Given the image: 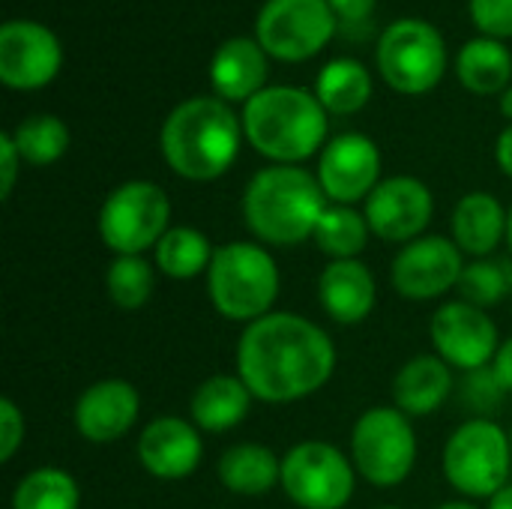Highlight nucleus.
<instances>
[{
    "label": "nucleus",
    "mask_w": 512,
    "mask_h": 509,
    "mask_svg": "<svg viewBox=\"0 0 512 509\" xmlns=\"http://www.w3.org/2000/svg\"><path fill=\"white\" fill-rule=\"evenodd\" d=\"M507 216L510 210H504V204L489 195V192H468L450 219V231L456 246L465 255L474 258H489L501 240L507 237Z\"/></svg>",
    "instance_id": "obj_22"
},
{
    "label": "nucleus",
    "mask_w": 512,
    "mask_h": 509,
    "mask_svg": "<svg viewBox=\"0 0 512 509\" xmlns=\"http://www.w3.org/2000/svg\"><path fill=\"white\" fill-rule=\"evenodd\" d=\"M504 387L498 384L492 366L489 369H480V372H468V381H465V399L474 411H492L501 399H504Z\"/></svg>",
    "instance_id": "obj_34"
},
{
    "label": "nucleus",
    "mask_w": 512,
    "mask_h": 509,
    "mask_svg": "<svg viewBox=\"0 0 512 509\" xmlns=\"http://www.w3.org/2000/svg\"><path fill=\"white\" fill-rule=\"evenodd\" d=\"M12 141L27 165H54L69 150V126L54 114H33L12 129Z\"/></svg>",
    "instance_id": "obj_30"
},
{
    "label": "nucleus",
    "mask_w": 512,
    "mask_h": 509,
    "mask_svg": "<svg viewBox=\"0 0 512 509\" xmlns=\"http://www.w3.org/2000/svg\"><path fill=\"white\" fill-rule=\"evenodd\" d=\"M471 21L492 39L512 36V0H471Z\"/></svg>",
    "instance_id": "obj_33"
},
{
    "label": "nucleus",
    "mask_w": 512,
    "mask_h": 509,
    "mask_svg": "<svg viewBox=\"0 0 512 509\" xmlns=\"http://www.w3.org/2000/svg\"><path fill=\"white\" fill-rule=\"evenodd\" d=\"M453 393V369L438 354L408 360L393 378V402L408 417L435 414Z\"/></svg>",
    "instance_id": "obj_21"
},
{
    "label": "nucleus",
    "mask_w": 512,
    "mask_h": 509,
    "mask_svg": "<svg viewBox=\"0 0 512 509\" xmlns=\"http://www.w3.org/2000/svg\"><path fill=\"white\" fill-rule=\"evenodd\" d=\"M327 3L345 21H363V18L372 15V9H375L378 0H327Z\"/></svg>",
    "instance_id": "obj_37"
},
{
    "label": "nucleus",
    "mask_w": 512,
    "mask_h": 509,
    "mask_svg": "<svg viewBox=\"0 0 512 509\" xmlns=\"http://www.w3.org/2000/svg\"><path fill=\"white\" fill-rule=\"evenodd\" d=\"M318 300L321 309L336 324H360L372 315L378 300V285L372 270L360 258L330 261L318 276Z\"/></svg>",
    "instance_id": "obj_19"
},
{
    "label": "nucleus",
    "mask_w": 512,
    "mask_h": 509,
    "mask_svg": "<svg viewBox=\"0 0 512 509\" xmlns=\"http://www.w3.org/2000/svg\"><path fill=\"white\" fill-rule=\"evenodd\" d=\"M495 159H498V168L512 180V126H507L501 135H498V144H495Z\"/></svg>",
    "instance_id": "obj_39"
},
{
    "label": "nucleus",
    "mask_w": 512,
    "mask_h": 509,
    "mask_svg": "<svg viewBox=\"0 0 512 509\" xmlns=\"http://www.w3.org/2000/svg\"><path fill=\"white\" fill-rule=\"evenodd\" d=\"M204 459L201 429L183 417H156L138 435L141 468L165 483L186 480L198 471Z\"/></svg>",
    "instance_id": "obj_17"
},
{
    "label": "nucleus",
    "mask_w": 512,
    "mask_h": 509,
    "mask_svg": "<svg viewBox=\"0 0 512 509\" xmlns=\"http://www.w3.org/2000/svg\"><path fill=\"white\" fill-rule=\"evenodd\" d=\"M378 69L396 93H429L447 69L444 36L420 18L393 21L378 39Z\"/></svg>",
    "instance_id": "obj_10"
},
{
    "label": "nucleus",
    "mask_w": 512,
    "mask_h": 509,
    "mask_svg": "<svg viewBox=\"0 0 512 509\" xmlns=\"http://www.w3.org/2000/svg\"><path fill=\"white\" fill-rule=\"evenodd\" d=\"M336 372V345L297 312H270L246 324L237 342V375L267 405H288L318 393Z\"/></svg>",
    "instance_id": "obj_1"
},
{
    "label": "nucleus",
    "mask_w": 512,
    "mask_h": 509,
    "mask_svg": "<svg viewBox=\"0 0 512 509\" xmlns=\"http://www.w3.org/2000/svg\"><path fill=\"white\" fill-rule=\"evenodd\" d=\"M21 153L12 141V132H3L0 135V198L6 201L15 189V180H18V165H21Z\"/></svg>",
    "instance_id": "obj_36"
},
{
    "label": "nucleus",
    "mask_w": 512,
    "mask_h": 509,
    "mask_svg": "<svg viewBox=\"0 0 512 509\" xmlns=\"http://www.w3.org/2000/svg\"><path fill=\"white\" fill-rule=\"evenodd\" d=\"M351 462L375 489L402 486L417 465V435L411 417L396 405L363 411L351 429Z\"/></svg>",
    "instance_id": "obj_7"
},
{
    "label": "nucleus",
    "mask_w": 512,
    "mask_h": 509,
    "mask_svg": "<svg viewBox=\"0 0 512 509\" xmlns=\"http://www.w3.org/2000/svg\"><path fill=\"white\" fill-rule=\"evenodd\" d=\"M369 222L363 213H357L354 207L345 204H330L315 228V243L324 255H330V261H348L357 258L366 249L369 240Z\"/></svg>",
    "instance_id": "obj_28"
},
{
    "label": "nucleus",
    "mask_w": 512,
    "mask_h": 509,
    "mask_svg": "<svg viewBox=\"0 0 512 509\" xmlns=\"http://www.w3.org/2000/svg\"><path fill=\"white\" fill-rule=\"evenodd\" d=\"M252 399L255 396L240 381V375H210L195 387L189 399V414L201 432L219 435V432H231L249 417Z\"/></svg>",
    "instance_id": "obj_23"
},
{
    "label": "nucleus",
    "mask_w": 512,
    "mask_h": 509,
    "mask_svg": "<svg viewBox=\"0 0 512 509\" xmlns=\"http://www.w3.org/2000/svg\"><path fill=\"white\" fill-rule=\"evenodd\" d=\"M243 138V120L228 108L225 99L195 96L180 102L162 123L159 150L168 168L195 183L222 177L237 153Z\"/></svg>",
    "instance_id": "obj_2"
},
{
    "label": "nucleus",
    "mask_w": 512,
    "mask_h": 509,
    "mask_svg": "<svg viewBox=\"0 0 512 509\" xmlns=\"http://www.w3.org/2000/svg\"><path fill=\"white\" fill-rule=\"evenodd\" d=\"M441 468L447 483L465 498H495L510 480V432L486 417L462 423L444 444Z\"/></svg>",
    "instance_id": "obj_6"
},
{
    "label": "nucleus",
    "mask_w": 512,
    "mask_h": 509,
    "mask_svg": "<svg viewBox=\"0 0 512 509\" xmlns=\"http://www.w3.org/2000/svg\"><path fill=\"white\" fill-rule=\"evenodd\" d=\"M459 81L471 93H504V87L512 78V54L504 42L486 36V39H471L462 45L459 60H456Z\"/></svg>",
    "instance_id": "obj_25"
},
{
    "label": "nucleus",
    "mask_w": 512,
    "mask_h": 509,
    "mask_svg": "<svg viewBox=\"0 0 512 509\" xmlns=\"http://www.w3.org/2000/svg\"><path fill=\"white\" fill-rule=\"evenodd\" d=\"M462 255L465 252L456 246V240L441 234H423L405 243L393 258V270H390L393 288L405 300H417V303L438 300L459 285L468 267Z\"/></svg>",
    "instance_id": "obj_12"
},
{
    "label": "nucleus",
    "mask_w": 512,
    "mask_h": 509,
    "mask_svg": "<svg viewBox=\"0 0 512 509\" xmlns=\"http://www.w3.org/2000/svg\"><path fill=\"white\" fill-rule=\"evenodd\" d=\"M213 255H216V249L204 231L189 228V225H174V228H168V234L156 246V267L168 279L186 282V279H195L201 273L207 276Z\"/></svg>",
    "instance_id": "obj_27"
},
{
    "label": "nucleus",
    "mask_w": 512,
    "mask_h": 509,
    "mask_svg": "<svg viewBox=\"0 0 512 509\" xmlns=\"http://www.w3.org/2000/svg\"><path fill=\"white\" fill-rule=\"evenodd\" d=\"M171 228V201L159 183H120L99 210V237L114 255H144Z\"/></svg>",
    "instance_id": "obj_8"
},
{
    "label": "nucleus",
    "mask_w": 512,
    "mask_h": 509,
    "mask_svg": "<svg viewBox=\"0 0 512 509\" xmlns=\"http://www.w3.org/2000/svg\"><path fill=\"white\" fill-rule=\"evenodd\" d=\"M78 504V483L63 468H36L12 492V509H78Z\"/></svg>",
    "instance_id": "obj_29"
},
{
    "label": "nucleus",
    "mask_w": 512,
    "mask_h": 509,
    "mask_svg": "<svg viewBox=\"0 0 512 509\" xmlns=\"http://www.w3.org/2000/svg\"><path fill=\"white\" fill-rule=\"evenodd\" d=\"M501 114L512 120V87H507V90L501 93Z\"/></svg>",
    "instance_id": "obj_41"
},
{
    "label": "nucleus",
    "mask_w": 512,
    "mask_h": 509,
    "mask_svg": "<svg viewBox=\"0 0 512 509\" xmlns=\"http://www.w3.org/2000/svg\"><path fill=\"white\" fill-rule=\"evenodd\" d=\"M315 96L324 105L327 114H357L369 96H372V78L369 69L360 60L339 57L330 60L315 81Z\"/></svg>",
    "instance_id": "obj_26"
},
{
    "label": "nucleus",
    "mask_w": 512,
    "mask_h": 509,
    "mask_svg": "<svg viewBox=\"0 0 512 509\" xmlns=\"http://www.w3.org/2000/svg\"><path fill=\"white\" fill-rule=\"evenodd\" d=\"M510 444H512V429H510Z\"/></svg>",
    "instance_id": "obj_45"
},
{
    "label": "nucleus",
    "mask_w": 512,
    "mask_h": 509,
    "mask_svg": "<svg viewBox=\"0 0 512 509\" xmlns=\"http://www.w3.org/2000/svg\"><path fill=\"white\" fill-rule=\"evenodd\" d=\"M512 264L504 261H492V258H477L474 264L465 267L459 288L462 297L480 309L498 306L507 294L512 291Z\"/></svg>",
    "instance_id": "obj_32"
},
{
    "label": "nucleus",
    "mask_w": 512,
    "mask_h": 509,
    "mask_svg": "<svg viewBox=\"0 0 512 509\" xmlns=\"http://www.w3.org/2000/svg\"><path fill=\"white\" fill-rule=\"evenodd\" d=\"M432 213H435L432 189L408 174L381 180L363 207L369 231L387 243H411L423 237V231L432 222Z\"/></svg>",
    "instance_id": "obj_14"
},
{
    "label": "nucleus",
    "mask_w": 512,
    "mask_h": 509,
    "mask_svg": "<svg viewBox=\"0 0 512 509\" xmlns=\"http://www.w3.org/2000/svg\"><path fill=\"white\" fill-rule=\"evenodd\" d=\"M492 372H495V378H498V384L512 393V336L507 342H501V348H498V354H495V360H492Z\"/></svg>",
    "instance_id": "obj_38"
},
{
    "label": "nucleus",
    "mask_w": 512,
    "mask_h": 509,
    "mask_svg": "<svg viewBox=\"0 0 512 509\" xmlns=\"http://www.w3.org/2000/svg\"><path fill=\"white\" fill-rule=\"evenodd\" d=\"M282 492L300 509H345L354 498L357 468L327 441H303L282 456Z\"/></svg>",
    "instance_id": "obj_9"
},
{
    "label": "nucleus",
    "mask_w": 512,
    "mask_h": 509,
    "mask_svg": "<svg viewBox=\"0 0 512 509\" xmlns=\"http://www.w3.org/2000/svg\"><path fill=\"white\" fill-rule=\"evenodd\" d=\"M507 243H510V252H512V207H510V216H507Z\"/></svg>",
    "instance_id": "obj_43"
},
{
    "label": "nucleus",
    "mask_w": 512,
    "mask_h": 509,
    "mask_svg": "<svg viewBox=\"0 0 512 509\" xmlns=\"http://www.w3.org/2000/svg\"><path fill=\"white\" fill-rule=\"evenodd\" d=\"M318 183L333 204L366 201L381 183V150L372 138L360 132H345L327 141L318 159Z\"/></svg>",
    "instance_id": "obj_15"
},
{
    "label": "nucleus",
    "mask_w": 512,
    "mask_h": 509,
    "mask_svg": "<svg viewBox=\"0 0 512 509\" xmlns=\"http://www.w3.org/2000/svg\"><path fill=\"white\" fill-rule=\"evenodd\" d=\"M141 414V396L126 378H102L75 402V429L90 444H114L132 432Z\"/></svg>",
    "instance_id": "obj_18"
},
{
    "label": "nucleus",
    "mask_w": 512,
    "mask_h": 509,
    "mask_svg": "<svg viewBox=\"0 0 512 509\" xmlns=\"http://www.w3.org/2000/svg\"><path fill=\"white\" fill-rule=\"evenodd\" d=\"M156 288L153 264L144 255H114L105 273V291L123 312H135L150 303Z\"/></svg>",
    "instance_id": "obj_31"
},
{
    "label": "nucleus",
    "mask_w": 512,
    "mask_h": 509,
    "mask_svg": "<svg viewBox=\"0 0 512 509\" xmlns=\"http://www.w3.org/2000/svg\"><path fill=\"white\" fill-rule=\"evenodd\" d=\"M435 354L450 366L462 372H480L489 369L501 342L495 321L468 300L444 303L429 324Z\"/></svg>",
    "instance_id": "obj_13"
},
{
    "label": "nucleus",
    "mask_w": 512,
    "mask_h": 509,
    "mask_svg": "<svg viewBox=\"0 0 512 509\" xmlns=\"http://www.w3.org/2000/svg\"><path fill=\"white\" fill-rule=\"evenodd\" d=\"M207 297L225 321L252 324L270 315L279 297V267L273 255L243 240L219 246L207 270Z\"/></svg>",
    "instance_id": "obj_5"
},
{
    "label": "nucleus",
    "mask_w": 512,
    "mask_h": 509,
    "mask_svg": "<svg viewBox=\"0 0 512 509\" xmlns=\"http://www.w3.org/2000/svg\"><path fill=\"white\" fill-rule=\"evenodd\" d=\"M57 36L36 21H6L0 27V81L12 90H39L60 72Z\"/></svg>",
    "instance_id": "obj_16"
},
{
    "label": "nucleus",
    "mask_w": 512,
    "mask_h": 509,
    "mask_svg": "<svg viewBox=\"0 0 512 509\" xmlns=\"http://www.w3.org/2000/svg\"><path fill=\"white\" fill-rule=\"evenodd\" d=\"M438 509H477L474 504H468V501H450V504H441Z\"/></svg>",
    "instance_id": "obj_42"
},
{
    "label": "nucleus",
    "mask_w": 512,
    "mask_h": 509,
    "mask_svg": "<svg viewBox=\"0 0 512 509\" xmlns=\"http://www.w3.org/2000/svg\"><path fill=\"white\" fill-rule=\"evenodd\" d=\"M336 30V12L327 0H267L255 21L261 48L288 63L315 57Z\"/></svg>",
    "instance_id": "obj_11"
},
{
    "label": "nucleus",
    "mask_w": 512,
    "mask_h": 509,
    "mask_svg": "<svg viewBox=\"0 0 512 509\" xmlns=\"http://www.w3.org/2000/svg\"><path fill=\"white\" fill-rule=\"evenodd\" d=\"M267 51L255 36L225 39L210 60V84L225 102H249L264 90L267 81Z\"/></svg>",
    "instance_id": "obj_20"
},
{
    "label": "nucleus",
    "mask_w": 512,
    "mask_h": 509,
    "mask_svg": "<svg viewBox=\"0 0 512 509\" xmlns=\"http://www.w3.org/2000/svg\"><path fill=\"white\" fill-rule=\"evenodd\" d=\"M327 195L306 168L270 165L261 168L243 192V219L267 246H300L315 237L327 210Z\"/></svg>",
    "instance_id": "obj_3"
},
{
    "label": "nucleus",
    "mask_w": 512,
    "mask_h": 509,
    "mask_svg": "<svg viewBox=\"0 0 512 509\" xmlns=\"http://www.w3.org/2000/svg\"><path fill=\"white\" fill-rule=\"evenodd\" d=\"M489 509H512V483H507L495 498H489Z\"/></svg>",
    "instance_id": "obj_40"
},
{
    "label": "nucleus",
    "mask_w": 512,
    "mask_h": 509,
    "mask_svg": "<svg viewBox=\"0 0 512 509\" xmlns=\"http://www.w3.org/2000/svg\"><path fill=\"white\" fill-rule=\"evenodd\" d=\"M216 474L231 495L258 498L282 483V459L264 444H234L219 456Z\"/></svg>",
    "instance_id": "obj_24"
},
{
    "label": "nucleus",
    "mask_w": 512,
    "mask_h": 509,
    "mask_svg": "<svg viewBox=\"0 0 512 509\" xmlns=\"http://www.w3.org/2000/svg\"><path fill=\"white\" fill-rule=\"evenodd\" d=\"M246 141L276 165H297L327 141V111L309 90L264 87L243 105Z\"/></svg>",
    "instance_id": "obj_4"
},
{
    "label": "nucleus",
    "mask_w": 512,
    "mask_h": 509,
    "mask_svg": "<svg viewBox=\"0 0 512 509\" xmlns=\"http://www.w3.org/2000/svg\"><path fill=\"white\" fill-rule=\"evenodd\" d=\"M24 444V414L12 399H0V462H12Z\"/></svg>",
    "instance_id": "obj_35"
},
{
    "label": "nucleus",
    "mask_w": 512,
    "mask_h": 509,
    "mask_svg": "<svg viewBox=\"0 0 512 509\" xmlns=\"http://www.w3.org/2000/svg\"><path fill=\"white\" fill-rule=\"evenodd\" d=\"M378 509H399V507H378Z\"/></svg>",
    "instance_id": "obj_44"
}]
</instances>
